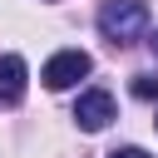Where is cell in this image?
Here are the masks:
<instances>
[{
  "instance_id": "6da1fadb",
  "label": "cell",
  "mask_w": 158,
  "mask_h": 158,
  "mask_svg": "<svg viewBox=\"0 0 158 158\" xmlns=\"http://www.w3.org/2000/svg\"><path fill=\"white\" fill-rule=\"evenodd\" d=\"M99 35L109 40V44H138L143 35H148V5L143 0H104V10H99Z\"/></svg>"
},
{
  "instance_id": "7a4b0ae2",
  "label": "cell",
  "mask_w": 158,
  "mask_h": 158,
  "mask_svg": "<svg viewBox=\"0 0 158 158\" xmlns=\"http://www.w3.org/2000/svg\"><path fill=\"white\" fill-rule=\"evenodd\" d=\"M114 118H118V109H114V94H109V89H84V94H79L74 123H79L84 133H104Z\"/></svg>"
},
{
  "instance_id": "ba28073f",
  "label": "cell",
  "mask_w": 158,
  "mask_h": 158,
  "mask_svg": "<svg viewBox=\"0 0 158 158\" xmlns=\"http://www.w3.org/2000/svg\"><path fill=\"white\" fill-rule=\"evenodd\" d=\"M153 123H158V118H153Z\"/></svg>"
},
{
  "instance_id": "52a82bcc",
  "label": "cell",
  "mask_w": 158,
  "mask_h": 158,
  "mask_svg": "<svg viewBox=\"0 0 158 158\" xmlns=\"http://www.w3.org/2000/svg\"><path fill=\"white\" fill-rule=\"evenodd\" d=\"M148 44H153V54H158V30H153V40H148Z\"/></svg>"
},
{
  "instance_id": "5b68a950",
  "label": "cell",
  "mask_w": 158,
  "mask_h": 158,
  "mask_svg": "<svg viewBox=\"0 0 158 158\" xmlns=\"http://www.w3.org/2000/svg\"><path fill=\"white\" fill-rule=\"evenodd\" d=\"M133 94L138 99H158V74H138L133 79Z\"/></svg>"
},
{
  "instance_id": "8992f818",
  "label": "cell",
  "mask_w": 158,
  "mask_h": 158,
  "mask_svg": "<svg viewBox=\"0 0 158 158\" xmlns=\"http://www.w3.org/2000/svg\"><path fill=\"white\" fill-rule=\"evenodd\" d=\"M109 158H148V153H143V148H114Z\"/></svg>"
},
{
  "instance_id": "277c9868",
  "label": "cell",
  "mask_w": 158,
  "mask_h": 158,
  "mask_svg": "<svg viewBox=\"0 0 158 158\" xmlns=\"http://www.w3.org/2000/svg\"><path fill=\"white\" fill-rule=\"evenodd\" d=\"M25 79H30L25 59L20 54H0V104H20L25 99Z\"/></svg>"
},
{
  "instance_id": "3957f363",
  "label": "cell",
  "mask_w": 158,
  "mask_h": 158,
  "mask_svg": "<svg viewBox=\"0 0 158 158\" xmlns=\"http://www.w3.org/2000/svg\"><path fill=\"white\" fill-rule=\"evenodd\" d=\"M89 69H94V59H89L84 49H59V54H49V64H44L40 79H44L49 89H74Z\"/></svg>"
}]
</instances>
